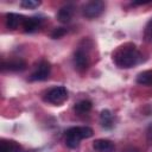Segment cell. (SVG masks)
I'll return each mask as SVG.
<instances>
[{
    "instance_id": "obj_2",
    "label": "cell",
    "mask_w": 152,
    "mask_h": 152,
    "mask_svg": "<svg viewBox=\"0 0 152 152\" xmlns=\"http://www.w3.org/2000/svg\"><path fill=\"white\" fill-rule=\"evenodd\" d=\"M94 134L93 129L88 126L71 127L65 132V144L69 148H76L82 139L90 138Z\"/></svg>"
},
{
    "instance_id": "obj_16",
    "label": "cell",
    "mask_w": 152,
    "mask_h": 152,
    "mask_svg": "<svg viewBox=\"0 0 152 152\" xmlns=\"http://www.w3.org/2000/svg\"><path fill=\"white\" fill-rule=\"evenodd\" d=\"M20 6L24 7V8H27V10H33V8H37L40 6V1H37V0H23L20 2Z\"/></svg>"
},
{
    "instance_id": "obj_3",
    "label": "cell",
    "mask_w": 152,
    "mask_h": 152,
    "mask_svg": "<svg viewBox=\"0 0 152 152\" xmlns=\"http://www.w3.org/2000/svg\"><path fill=\"white\" fill-rule=\"evenodd\" d=\"M104 11V2L101 0H94L86 4L82 8V13L88 19H94L100 17Z\"/></svg>"
},
{
    "instance_id": "obj_13",
    "label": "cell",
    "mask_w": 152,
    "mask_h": 152,
    "mask_svg": "<svg viewBox=\"0 0 152 152\" xmlns=\"http://www.w3.org/2000/svg\"><path fill=\"white\" fill-rule=\"evenodd\" d=\"M0 152H20V146L13 140L2 139L0 142Z\"/></svg>"
},
{
    "instance_id": "obj_7",
    "label": "cell",
    "mask_w": 152,
    "mask_h": 152,
    "mask_svg": "<svg viewBox=\"0 0 152 152\" xmlns=\"http://www.w3.org/2000/svg\"><path fill=\"white\" fill-rule=\"evenodd\" d=\"M74 13H75L74 5H65V6L59 8V11L57 13V19L62 24H66V23H69L72 19Z\"/></svg>"
},
{
    "instance_id": "obj_9",
    "label": "cell",
    "mask_w": 152,
    "mask_h": 152,
    "mask_svg": "<svg viewBox=\"0 0 152 152\" xmlns=\"http://www.w3.org/2000/svg\"><path fill=\"white\" fill-rule=\"evenodd\" d=\"M26 17H23L20 14L17 13H7L6 14V26L11 30H15L18 28L20 25L24 24Z\"/></svg>"
},
{
    "instance_id": "obj_6",
    "label": "cell",
    "mask_w": 152,
    "mask_h": 152,
    "mask_svg": "<svg viewBox=\"0 0 152 152\" xmlns=\"http://www.w3.org/2000/svg\"><path fill=\"white\" fill-rule=\"evenodd\" d=\"M72 62L75 69H77L78 71H86L89 66V56L83 49H77L74 53Z\"/></svg>"
},
{
    "instance_id": "obj_8",
    "label": "cell",
    "mask_w": 152,
    "mask_h": 152,
    "mask_svg": "<svg viewBox=\"0 0 152 152\" xmlns=\"http://www.w3.org/2000/svg\"><path fill=\"white\" fill-rule=\"evenodd\" d=\"M93 148L95 152H115L114 144L108 139H97L93 142Z\"/></svg>"
},
{
    "instance_id": "obj_15",
    "label": "cell",
    "mask_w": 152,
    "mask_h": 152,
    "mask_svg": "<svg viewBox=\"0 0 152 152\" xmlns=\"http://www.w3.org/2000/svg\"><path fill=\"white\" fill-rule=\"evenodd\" d=\"M91 107H93V104L89 100H82L74 106V110L78 114H86V113L90 112Z\"/></svg>"
},
{
    "instance_id": "obj_17",
    "label": "cell",
    "mask_w": 152,
    "mask_h": 152,
    "mask_svg": "<svg viewBox=\"0 0 152 152\" xmlns=\"http://www.w3.org/2000/svg\"><path fill=\"white\" fill-rule=\"evenodd\" d=\"M145 39L147 42L152 43V18L148 20V23L145 27Z\"/></svg>"
},
{
    "instance_id": "obj_18",
    "label": "cell",
    "mask_w": 152,
    "mask_h": 152,
    "mask_svg": "<svg viewBox=\"0 0 152 152\" xmlns=\"http://www.w3.org/2000/svg\"><path fill=\"white\" fill-rule=\"evenodd\" d=\"M65 33H66V30H65L64 27H57V28H55V30L52 31L51 37L55 38V39H58V38H61V37H63Z\"/></svg>"
},
{
    "instance_id": "obj_19",
    "label": "cell",
    "mask_w": 152,
    "mask_h": 152,
    "mask_svg": "<svg viewBox=\"0 0 152 152\" xmlns=\"http://www.w3.org/2000/svg\"><path fill=\"white\" fill-rule=\"evenodd\" d=\"M122 152H140L138 148H135V147H132V146H128V147H126V148H124L122 150Z\"/></svg>"
},
{
    "instance_id": "obj_1",
    "label": "cell",
    "mask_w": 152,
    "mask_h": 152,
    "mask_svg": "<svg viewBox=\"0 0 152 152\" xmlns=\"http://www.w3.org/2000/svg\"><path fill=\"white\" fill-rule=\"evenodd\" d=\"M113 59L119 68L128 69L137 65L141 61V53L132 44L120 46L113 55Z\"/></svg>"
},
{
    "instance_id": "obj_14",
    "label": "cell",
    "mask_w": 152,
    "mask_h": 152,
    "mask_svg": "<svg viewBox=\"0 0 152 152\" xmlns=\"http://www.w3.org/2000/svg\"><path fill=\"white\" fill-rule=\"evenodd\" d=\"M137 83L140 86H152V70H145L137 76Z\"/></svg>"
},
{
    "instance_id": "obj_20",
    "label": "cell",
    "mask_w": 152,
    "mask_h": 152,
    "mask_svg": "<svg viewBox=\"0 0 152 152\" xmlns=\"http://www.w3.org/2000/svg\"><path fill=\"white\" fill-rule=\"evenodd\" d=\"M147 135H148V139L152 140V126L150 127V129H148V134H147Z\"/></svg>"
},
{
    "instance_id": "obj_11",
    "label": "cell",
    "mask_w": 152,
    "mask_h": 152,
    "mask_svg": "<svg viewBox=\"0 0 152 152\" xmlns=\"http://www.w3.org/2000/svg\"><path fill=\"white\" fill-rule=\"evenodd\" d=\"M42 26V19L37 18V17H31V18H26L24 24H23V28L25 32L32 33L36 32L37 30H39V27Z\"/></svg>"
},
{
    "instance_id": "obj_12",
    "label": "cell",
    "mask_w": 152,
    "mask_h": 152,
    "mask_svg": "<svg viewBox=\"0 0 152 152\" xmlns=\"http://www.w3.org/2000/svg\"><path fill=\"white\" fill-rule=\"evenodd\" d=\"M100 122L103 127L106 128H112L114 125V115L110 110L108 109H103L100 114Z\"/></svg>"
},
{
    "instance_id": "obj_4",
    "label": "cell",
    "mask_w": 152,
    "mask_h": 152,
    "mask_svg": "<svg viewBox=\"0 0 152 152\" xmlns=\"http://www.w3.org/2000/svg\"><path fill=\"white\" fill-rule=\"evenodd\" d=\"M68 99V90L65 87H55L51 88L45 96V101L52 104H61Z\"/></svg>"
},
{
    "instance_id": "obj_5",
    "label": "cell",
    "mask_w": 152,
    "mask_h": 152,
    "mask_svg": "<svg viewBox=\"0 0 152 152\" xmlns=\"http://www.w3.org/2000/svg\"><path fill=\"white\" fill-rule=\"evenodd\" d=\"M50 72H51L50 63L48 61H40L37 64L34 71L31 74L30 80L31 81H45L49 78Z\"/></svg>"
},
{
    "instance_id": "obj_10",
    "label": "cell",
    "mask_w": 152,
    "mask_h": 152,
    "mask_svg": "<svg viewBox=\"0 0 152 152\" xmlns=\"http://www.w3.org/2000/svg\"><path fill=\"white\" fill-rule=\"evenodd\" d=\"M26 69V62L23 59H11L8 62H2V70H10V71H23Z\"/></svg>"
}]
</instances>
